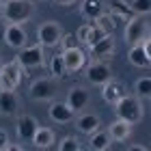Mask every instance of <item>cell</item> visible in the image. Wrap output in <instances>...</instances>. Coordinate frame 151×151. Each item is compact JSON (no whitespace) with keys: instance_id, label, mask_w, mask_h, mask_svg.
<instances>
[{"instance_id":"d6986e66","label":"cell","mask_w":151,"mask_h":151,"mask_svg":"<svg viewBox=\"0 0 151 151\" xmlns=\"http://www.w3.org/2000/svg\"><path fill=\"white\" fill-rule=\"evenodd\" d=\"M76 127H78L82 134L91 136L93 132L99 129V116L97 114H80L78 119H76Z\"/></svg>"},{"instance_id":"52a82bcc","label":"cell","mask_w":151,"mask_h":151,"mask_svg":"<svg viewBox=\"0 0 151 151\" xmlns=\"http://www.w3.org/2000/svg\"><path fill=\"white\" fill-rule=\"evenodd\" d=\"M147 35V22H142V15H134L127 19V26H125V41L127 43H138L142 41Z\"/></svg>"},{"instance_id":"484cf974","label":"cell","mask_w":151,"mask_h":151,"mask_svg":"<svg viewBox=\"0 0 151 151\" xmlns=\"http://www.w3.org/2000/svg\"><path fill=\"white\" fill-rule=\"evenodd\" d=\"M50 69H52V76H54V78H63V76L67 73L65 63H63V54H56V56H52V60H50Z\"/></svg>"},{"instance_id":"e575fe53","label":"cell","mask_w":151,"mask_h":151,"mask_svg":"<svg viewBox=\"0 0 151 151\" xmlns=\"http://www.w3.org/2000/svg\"><path fill=\"white\" fill-rule=\"evenodd\" d=\"M0 9H2V0H0Z\"/></svg>"},{"instance_id":"9a60e30c","label":"cell","mask_w":151,"mask_h":151,"mask_svg":"<svg viewBox=\"0 0 151 151\" xmlns=\"http://www.w3.org/2000/svg\"><path fill=\"white\" fill-rule=\"evenodd\" d=\"M37 127H39V121L32 114H22L19 121H17V136H19V140L30 142L32 136H35V132H37Z\"/></svg>"},{"instance_id":"277c9868","label":"cell","mask_w":151,"mask_h":151,"mask_svg":"<svg viewBox=\"0 0 151 151\" xmlns=\"http://www.w3.org/2000/svg\"><path fill=\"white\" fill-rule=\"evenodd\" d=\"M149 45H151L149 37H145L142 41H138V43H132V47H129V52H127V58H129V63H132L134 67H145L147 69V67L151 65Z\"/></svg>"},{"instance_id":"603a6c76","label":"cell","mask_w":151,"mask_h":151,"mask_svg":"<svg viewBox=\"0 0 151 151\" xmlns=\"http://www.w3.org/2000/svg\"><path fill=\"white\" fill-rule=\"evenodd\" d=\"M104 11H106V6H104L101 0H84L82 2V15L86 19H91V22H95Z\"/></svg>"},{"instance_id":"4fadbf2b","label":"cell","mask_w":151,"mask_h":151,"mask_svg":"<svg viewBox=\"0 0 151 151\" xmlns=\"http://www.w3.org/2000/svg\"><path fill=\"white\" fill-rule=\"evenodd\" d=\"M4 43L15 47V50H22L26 45V30L22 28V24H9L4 28Z\"/></svg>"},{"instance_id":"e0dca14e","label":"cell","mask_w":151,"mask_h":151,"mask_svg":"<svg viewBox=\"0 0 151 151\" xmlns=\"http://www.w3.org/2000/svg\"><path fill=\"white\" fill-rule=\"evenodd\" d=\"M104 35H106V32L101 30L97 24H91V22H88V24H84V26H80V28H78V32H76L78 41H80V43H86V45H93L95 41H97V39H101Z\"/></svg>"},{"instance_id":"d6a6232c","label":"cell","mask_w":151,"mask_h":151,"mask_svg":"<svg viewBox=\"0 0 151 151\" xmlns=\"http://www.w3.org/2000/svg\"><path fill=\"white\" fill-rule=\"evenodd\" d=\"M132 151H147L149 147H145V145H134V147H129Z\"/></svg>"},{"instance_id":"cb8c5ba5","label":"cell","mask_w":151,"mask_h":151,"mask_svg":"<svg viewBox=\"0 0 151 151\" xmlns=\"http://www.w3.org/2000/svg\"><path fill=\"white\" fill-rule=\"evenodd\" d=\"M110 142H112L110 134H108V132H99V129H97V132L91 134V145H88V147H91L93 151H106L108 147H110Z\"/></svg>"},{"instance_id":"5b68a950","label":"cell","mask_w":151,"mask_h":151,"mask_svg":"<svg viewBox=\"0 0 151 151\" xmlns=\"http://www.w3.org/2000/svg\"><path fill=\"white\" fill-rule=\"evenodd\" d=\"M45 54H43V45H30V47H22V52L17 54V63L26 67V69H35V67H43Z\"/></svg>"},{"instance_id":"8fae6325","label":"cell","mask_w":151,"mask_h":151,"mask_svg":"<svg viewBox=\"0 0 151 151\" xmlns=\"http://www.w3.org/2000/svg\"><path fill=\"white\" fill-rule=\"evenodd\" d=\"M123 95H125V84L123 82H119V80H108V82H104L101 84V97H104V101L106 104H116Z\"/></svg>"},{"instance_id":"ffe728a7","label":"cell","mask_w":151,"mask_h":151,"mask_svg":"<svg viewBox=\"0 0 151 151\" xmlns=\"http://www.w3.org/2000/svg\"><path fill=\"white\" fill-rule=\"evenodd\" d=\"M108 134H110L112 140H125L129 134H132V123L123 121V119H116L114 123H110V129H108Z\"/></svg>"},{"instance_id":"8992f818","label":"cell","mask_w":151,"mask_h":151,"mask_svg":"<svg viewBox=\"0 0 151 151\" xmlns=\"http://www.w3.org/2000/svg\"><path fill=\"white\" fill-rule=\"evenodd\" d=\"M60 35H63V30H60L58 22H43L39 26V30H37V39H39V43L43 47L58 45Z\"/></svg>"},{"instance_id":"2e32d148","label":"cell","mask_w":151,"mask_h":151,"mask_svg":"<svg viewBox=\"0 0 151 151\" xmlns=\"http://www.w3.org/2000/svg\"><path fill=\"white\" fill-rule=\"evenodd\" d=\"M84 60H86V54L78 47H71V50H63V63H65V69L67 71H78L84 67Z\"/></svg>"},{"instance_id":"836d02e7","label":"cell","mask_w":151,"mask_h":151,"mask_svg":"<svg viewBox=\"0 0 151 151\" xmlns=\"http://www.w3.org/2000/svg\"><path fill=\"white\" fill-rule=\"evenodd\" d=\"M0 41H4V24L0 22Z\"/></svg>"},{"instance_id":"3957f363","label":"cell","mask_w":151,"mask_h":151,"mask_svg":"<svg viewBox=\"0 0 151 151\" xmlns=\"http://www.w3.org/2000/svg\"><path fill=\"white\" fill-rule=\"evenodd\" d=\"M22 80V65L15 60L0 65V91H15Z\"/></svg>"},{"instance_id":"44dd1931","label":"cell","mask_w":151,"mask_h":151,"mask_svg":"<svg viewBox=\"0 0 151 151\" xmlns=\"http://www.w3.org/2000/svg\"><path fill=\"white\" fill-rule=\"evenodd\" d=\"M32 145H35L37 149H47L54 145V132L50 127H37L35 136H32Z\"/></svg>"},{"instance_id":"7a4b0ae2","label":"cell","mask_w":151,"mask_h":151,"mask_svg":"<svg viewBox=\"0 0 151 151\" xmlns=\"http://www.w3.org/2000/svg\"><path fill=\"white\" fill-rule=\"evenodd\" d=\"M114 112L119 119L123 121H127V123H138L142 119V104H140V99L138 97H134V95H123V97L114 104Z\"/></svg>"},{"instance_id":"30bf717a","label":"cell","mask_w":151,"mask_h":151,"mask_svg":"<svg viewBox=\"0 0 151 151\" xmlns=\"http://www.w3.org/2000/svg\"><path fill=\"white\" fill-rule=\"evenodd\" d=\"M112 78V71L110 67H108L106 63H101V60H95V63H91L86 67V80L91 82V84H104V82H108Z\"/></svg>"},{"instance_id":"6da1fadb","label":"cell","mask_w":151,"mask_h":151,"mask_svg":"<svg viewBox=\"0 0 151 151\" xmlns=\"http://www.w3.org/2000/svg\"><path fill=\"white\" fill-rule=\"evenodd\" d=\"M0 13L9 24H26L35 15V4L32 0H2Z\"/></svg>"},{"instance_id":"f546056e","label":"cell","mask_w":151,"mask_h":151,"mask_svg":"<svg viewBox=\"0 0 151 151\" xmlns=\"http://www.w3.org/2000/svg\"><path fill=\"white\" fill-rule=\"evenodd\" d=\"M58 149L60 151H78L80 149V142H78L76 136H65V138L58 142Z\"/></svg>"},{"instance_id":"f1b7e54d","label":"cell","mask_w":151,"mask_h":151,"mask_svg":"<svg viewBox=\"0 0 151 151\" xmlns=\"http://www.w3.org/2000/svg\"><path fill=\"white\" fill-rule=\"evenodd\" d=\"M58 45L63 47V50H71V47H78L80 45V41H78V37H76L73 32H67V35H60Z\"/></svg>"},{"instance_id":"7c38bea8","label":"cell","mask_w":151,"mask_h":151,"mask_svg":"<svg viewBox=\"0 0 151 151\" xmlns=\"http://www.w3.org/2000/svg\"><path fill=\"white\" fill-rule=\"evenodd\" d=\"M88 91L84 86H71L69 93H67V106L71 108L73 112H80L88 106Z\"/></svg>"},{"instance_id":"9c48e42d","label":"cell","mask_w":151,"mask_h":151,"mask_svg":"<svg viewBox=\"0 0 151 151\" xmlns=\"http://www.w3.org/2000/svg\"><path fill=\"white\" fill-rule=\"evenodd\" d=\"M91 50V58L95 60H104V58H110L114 54V39L112 35H104L101 39H97L93 45H88Z\"/></svg>"},{"instance_id":"5bb4252c","label":"cell","mask_w":151,"mask_h":151,"mask_svg":"<svg viewBox=\"0 0 151 151\" xmlns=\"http://www.w3.org/2000/svg\"><path fill=\"white\" fill-rule=\"evenodd\" d=\"M73 110L69 106H67V101L63 104V101H52L50 108H47V116L54 121V123H69L73 121Z\"/></svg>"},{"instance_id":"4316f807","label":"cell","mask_w":151,"mask_h":151,"mask_svg":"<svg viewBox=\"0 0 151 151\" xmlns=\"http://www.w3.org/2000/svg\"><path fill=\"white\" fill-rule=\"evenodd\" d=\"M136 95H138V97L149 99V95H151V78H149V76L136 80Z\"/></svg>"},{"instance_id":"4dcf8cb0","label":"cell","mask_w":151,"mask_h":151,"mask_svg":"<svg viewBox=\"0 0 151 151\" xmlns=\"http://www.w3.org/2000/svg\"><path fill=\"white\" fill-rule=\"evenodd\" d=\"M9 147V134H6V129L0 127V151H6Z\"/></svg>"},{"instance_id":"7402d4cb","label":"cell","mask_w":151,"mask_h":151,"mask_svg":"<svg viewBox=\"0 0 151 151\" xmlns=\"http://www.w3.org/2000/svg\"><path fill=\"white\" fill-rule=\"evenodd\" d=\"M108 9H110V13L114 17H121V19H125V22L136 15L132 11V6H129V2H125V0H110V2H108Z\"/></svg>"},{"instance_id":"ba28073f","label":"cell","mask_w":151,"mask_h":151,"mask_svg":"<svg viewBox=\"0 0 151 151\" xmlns=\"http://www.w3.org/2000/svg\"><path fill=\"white\" fill-rule=\"evenodd\" d=\"M54 93H56V88H54V82L47 80V78H41V80H35L28 88V95L35 101H50L54 97Z\"/></svg>"},{"instance_id":"ac0fdd59","label":"cell","mask_w":151,"mask_h":151,"mask_svg":"<svg viewBox=\"0 0 151 151\" xmlns=\"http://www.w3.org/2000/svg\"><path fill=\"white\" fill-rule=\"evenodd\" d=\"M17 95L13 91H0V114L13 116L17 112Z\"/></svg>"},{"instance_id":"d4e9b609","label":"cell","mask_w":151,"mask_h":151,"mask_svg":"<svg viewBox=\"0 0 151 151\" xmlns=\"http://www.w3.org/2000/svg\"><path fill=\"white\" fill-rule=\"evenodd\" d=\"M114 19H116V17L112 15L110 11H104V13H101V15H99L97 19H95V24H97L99 28L106 32V35H112V32H114V28H116V22H114Z\"/></svg>"},{"instance_id":"1f68e13d","label":"cell","mask_w":151,"mask_h":151,"mask_svg":"<svg viewBox=\"0 0 151 151\" xmlns=\"http://www.w3.org/2000/svg\"><path fill=\"white\" fill-rule=\"evenodd\" d=\"M73 2H76V0H54V4H58V6H69Z\"/></svg>"},{"instance_id":"83f0119b","label":"cell","mask_w":151,"mask_h":151,"mask_svg":"<svg viewBox=\"0 0 151 151\" xmlns=\"http://www.w3.org/2000/svg\"><path fill=\"white\" fill-rule=\"evenodd\" d=\"M129 6H132V11L136 13V15H149V11H151V0H132Z\"/></svg>"}]
</instances>
